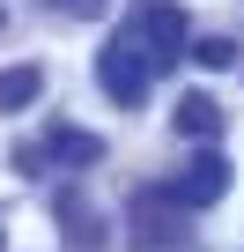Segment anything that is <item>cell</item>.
Returning <instances> with one entry per match:
<instances>
[{"label":"cell","instance_id":"obj_1","mask_svg":"<svg viewBox=\"0 0 244 252\" xmlns=\"http://www.w3.org/2000/svg\"><path fill=\"white\" fill-rule=\"evenodd\" d=\"M96 82H104L111 104H126V111L148 104V89H156V60H148V45L134 37V23L104 37V52H96Z\"/></svg>","mask_w":244,"mask_h":252},{"label":"cell","instance_id":"obj_2","mask_svg":"<svg viewBox=\"0 0 244 252\" xmlns=\"http://www.w3.org/2000/svg\"><path fill=\"white\" fill-rule=\"evenodd\" d=\"M126 245H141V252H185V208L170 200V186H134V200H126Z\"/></svg>","mask_w":244,"mask_h":252},{"label":"cell","instance_id":"obj_3","mask_svg":"<svg viewBox=\"0 0 244 252\" xmlns=\"http://www.w3.org/2000/svg\"><path fill=\"white\" fill-rule=\"evenodd\" d=\"M134 37L148 45V60H156V74L163 67H178L185 60V45H192V30H185V8H178V0H134Z\"/></svg>","mask_w":244,"mask_h":252},{"label":"cell","instance_id":"obj_4","mask_svg":"<svg viewBox=\"0 0 244 252\" xmlns=\"http://www.w3.org/2000/svg\"><path fill=\"white\" fill-rule=\"evenodd\" d=\"M52 222H59V237H67L74 252H104V215H96V200H89L81 186H59V193H52Z\"/></svg>","mask_w":244,"mask_h":252},{"label":"cell","instance_id":"obj_5","mask_svg":"<svg viewBox=\"0 0 244 252\" xmlns=\"http://www.w3.org/2000/svg\"><path fill=\"white\" fill-rule=\"evenodd\" d=\"M222 193H229V156H215V149H200V156L185 163V178L170 186L178 208H215Z\"/></svg>","mask_w":244,"mask_h":252},{"label":"cell","instance_id":"obj_6","mask_svg":"<svg viewBox=\"0 0 244 252\" xmlns=\"http://www.w3.org/2000/svg\"><path fill=\"white\" fill-rule=\"evenodd\" d=\"M170 126H178L185 141H215V126H222V104H215L207 89H185V96H178V111H170Z\"/></svg>","mask_w":244,"mask_h":252},{"label":"cell","instance_id":"obj_7","mask_svg":"<svg viewBox=\"0 0 244 252\" xmlns=\"http://www.w3.org/2000/svg\"><path fill=\"white\" fill-rule=\"evenodd\" d=\"M37 96H45V67H37V60H23V67L0 74V111H30Z\"/></svg>","mask_w":244,"mask_h":252},{"label":"cell","instance_id":"obj_8","mask_svg":"<svg viewBox=\"0 0 244 252\" xmlns=\"http://www.w3.org/2000/svg\"><path fill=\"white\" fill-rule=\"evenodd\" d=\"M45 156H52V163H74V171H89V163H104V141H96V134H74V126H52Z\"/></svg>","mask_w":244,"mask_h":252},{"label":"cell","instance_id":"obj_9","mask_svg":"<svg viewBox=\"0 0 244 252\" xmlns=\"http://www.w3.org/2000/svg\"><path fill=\"white\" fill-rule=\"evenodd\" d=\"M185 52H192L200 67H229V60H237V45H229V37H192Z\"/></svg>","mask_w":244,"mask_h":252},{"label":"cell","instance_id":"obj_10","mask_svg":"<svg viewBox=\"0 0 244 252\" xmlns=\"http://www.w3.org/2000/svg\"><path fill=\"white\" fill-rule=\"evenodd\" d=\"M45 8H59V15H74V23H89V15H104V0H45Z\"/></svg>","mask_w":244,"mask_h":252},{"label":"cell","instance_id":"obj_11","mask_svg":"<svg viewBox=\"0 0 244 252\" xmlns=\"http://www.w3.org/2000/svg\"><path fill=\"white\" fill-rule=\"evenodd\" d=\"M0 30H8V8H0Z\"/></svg>","mask_w":244,"mask_h":252}]
</instances>
